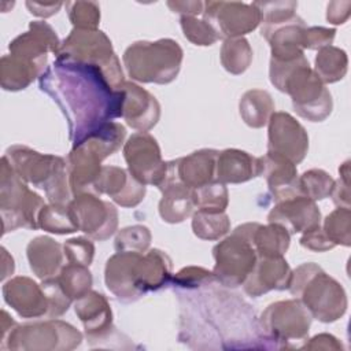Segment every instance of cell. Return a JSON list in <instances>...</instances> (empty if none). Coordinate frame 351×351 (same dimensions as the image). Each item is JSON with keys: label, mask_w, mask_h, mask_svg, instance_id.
<instances>
[{"label": "cell", "mask_w": 351, "mask_h": 351, "mask_svg": "<svg viewBox=\"0 0 351 351\" xmlns=\"http://www.w3.org/2000/svg\"><path fill=\"white\" fill-rule=\"evenodd\" d=\"M125 158L132 176L141 184L160 185L167 170V165L160 160L156 141L147 133L133 134L126 147Z\"/></svg>", "instance_id": "6"}, {"label": "cell", "mask_w": 351, "mask_h": 351, "mask_svg": "<svg viewBox=\"0 0 351 351\" xmlns=\"http://www.w3.org/2000/svg\"><path fill=\"white\" fill-rule=\"evenodd\" d=\"M298 185L299 191L307 195L310 199H322L330 193L333 181L322 170H311L303 174L300 181H298Z\"/></svg>", "instance_id": "21"}, {"label": "cell", "mask_w": 351, "mask_h": 351, "mask_svg": "<svg viewBox=\"0 0 351 351\" xmlns=\"http://www.w3.org/2000/svg\"><path fill=\"white\" fill-rule=\"evenodd\" d=\"M230 53H236L229 58V60L223 62L225 69L232 73H241L248 67L251 59V51L248 43L243 38L239 40H228L222 48V56H230Z\"/></svg>", "instance_id": "22"}, {"label": "cell", "mask_w": 351, "mask_h": 351, "mask_svg": "<svg viewBox=\"0 0 351 351\" xmlns=\"http://www.w3.org/2000/svg\"><path fill=\"white\" fill-rule=\"evenodd\" d=\"M217 151L203 149L193 152L191 156L177 160V174L188 188H199L208 184L214 176Z\"/></svg>", "instance_id": "14"}, {"label": "cell", "mask_w": 351, "mask_h": 351, "mask_svg": "<svg viewBox=\"0 0 351 351\" xmlns=\"http://www.w3.org/2000/svg\"><path fill=\"white\" fill-rule=\"evenodd\" d=\"M204 22L206 21H196L191 16L181 18V26L184 29L185 36H188L189 40L199 45H210L219 37L214 27Z\"/></svg>", "instance_id": "23"}, {"label": "cell", "mask_w": 351, "mask_h": 351, "mask_svg": "<svg viewBox=\"0 0 351 351\" xmlns=\"http://www.w3.org/2000/svg\"><path fill=\"white\" fill-rule=\"evenodd\" d=\"M111 88L99 66L62 55L41 80V89L53 96L69 119L74 145L103 128L108 119L121 117L123 93Z\"/></svg>", "instance_id": "1"}, {"label": "cell", "mask_w": 351, "mask_h": 351, "mask_svg": "<svg viewBox=\"0 0 351 351\" xmlns=\"http://www.w3.org/2000/svg\"><path fill=\"white\" fill-rule=\"evenodd\" d=\"M182 59V51L177 43L171 40H160L156 43H134L125 52V62H143L126 66L129 74L144 82L152 81V64H155L156 82L171 81L178 70Z\"/></svg>", "instance_id": "3"}, {"label": "cell", "mask_w": 351, "mask_h": 351, "mask_svg": "<svg viewBox=\"0 0 351 351\" xmlns=\"http://www.w3.org/2000/svg\"><path fill=\"white\" fill-rule=\"evenodd\" d=\"M259 174V159L247 152L226 149L218 156V178L223 182H243Z\"/></svg>", "instance_id": "15"}, {"label": "cell", "mask_w": 351, "mask_h": 351, "mask_svg": "<svg viewBox=\"0 0 351 351\" xmlns=\"http://www.w3.org/2000/svg\"><path fill=\"white\" fill-rule=\"evenodd\" d=\"M270 222L282 223L292 233L308 232L318 228L319 211L308 197L295 196L281 202L269 214Z\"/></svg>", "instance_id": "11"}, {"label": "cell", "mask_w": 351, "mask_h": 351, "mask_svg": "<svg viewBox=\"0 0 351 351\" xmlns=\"http://www.w3.org/2000/svg\"><path fill=\"white\" fill-rule=\"evenodd\" d=\"M335 36V30H328V29H308L304 30V47L308 48H315V47H321L325 45V43H330L332 38Z\"/></svg>", "instance_id": "25"}, {"label": "cell", "mask_w": 351, "mask_h": 351, "mask_svg": "<svg viewBox=\"0 0 351 351\" xmlns=\"http://www.w3.org/2000/svg\"><path fill=\"white\" fill-rule=\"evenodd\" d=\"M193 232L202 239H217L228 232L229 222L223 211L199 210L193 215Z\"/></svg>", "instance_id": "18"}, {"label": "cell", "mask_w": 351, "mask_h": 351, "mask_svg": "<svg viewBox=\"0 0 351 351\" xmlns=\"http://www.w3.org/2000/svg\"><path fill=\"white\" fill-rule=\"evenodd\" d=\"M97 192H106L122 206H134L144 196V184L119 167H104L95 182Z\"/></svg>", "instance_id": "12"}, {"label": "cell", "mask_w": 351, "mask_h": 351, "mask_svg": "<svg viewBox=\"0 0 351 351\" xmlns=\"http://www.w3.org/2000/svg\"><path fill=\"white\" fill-rule=\"evenodd\" d=\"M12 169L19 177L45 189L53 204H63L69 200L64 185V162L58 156L40 155L26 147L15 145L7 151ZM11 165V163H10Z\"/></svg>", "instance_id": "2"}, {"label": "cell", "mask_w": 351, "mask_h": 351, "mask_svg": "<svg viewBox=\"0 0 351 351\" xmlns=\"http://www.w3.org/2000/svg\"><path fill=\"white\" fill-rule=\"evenodd\" d=\"M40 226L53 233H70L77 230V226L71 218L70 210L62 204H53L51 207H43L40 211Z\"/></svg>", "instance_id": "20"}, {"label": "cell", "mask_w": 351, "mask_h": 351, "mask_svg": "<svg viewBox=\"0 0 351 351\" xmlns=\"http://www.w3.org/2000/svg\"><path fill=\"white\" fill-rule=\"evenodd\" d=\"M64 293L71 298H81L88 293V289L92 284V277L89 270L85 269V265H70L62 270V277L58 280Z\"/></svg>", "instance_id": "19"}, {"label": "cell", "mask_w": 351, "mask_h": 351, "mask_svg": "<svg viewBox=\"0 0 351 351\" xmlns=\"http://www.w3.org/2000/svg\"><path fill=\"white\" fill-rule=\"evenodd\" d=\"M241 237L234 234L214 248L217 261L215 276L226 285L241 282L252 271L255 266V251L252 248V230L245 232L244 226L236 229Z\"/></svg>", "instance_id": "5"}, {"label": "cell", "mask_w": 351, "mask_h": 351, "mask_svg": "<svg viewBox=\"0 0 351 351\" xmlns=\"http://www.w3.org/2000/svg\"><path fill=\"white\" fill-rule=\"evenodd\" d=\"M206 18L218 29V36L225 34L230 21L229 36H239L252 30L259 19L261 14L255 4L247 5L240 3H207Z\"/></svg>", "instance_id": "9"}, {"label": "cell", "mask_w": 351, "mask_h": 351, "mask_svg": "<svg viewBox=\"0 0 351 351\" xmlns=\"http://www.w3.org/2000/svg\"><path fill=\"white\" fill-rule=\"evenodd\" d=\"M64 250L70 261H77L78 265H89L93 256V245L85 239H73L64 244Z\"/></svg>", "instance_id": "24"}, {"label": "cell", "mask_w": 351, "mask_h": 351, "mask_svg": "<svg viewBox=\"0 0 351 351\" xmlns=\"http://www.w3.org/2000/svg\"><path fill=\"white\" fill-rule=\"evenodd\" d=\"M258 228L259 230H255L251 234L252 244H256L258 252L262 256H281L289 244L287 229L278 225Z\"/></svg>", "instance_id": "17"}, {"label": "cell", "mask_w": 351, "mask_h": 351, "mask_svg": "<svg viewBox=\"0 0 351 351\" xmlns=\"http://www.w3.org/2000/svg\"><path fill=\"white\" fill-rule=\"evenodd\" d=\"M43 206V200L19 182L15 170L7 165L3 158L1 167V217L3 233L16 229L18 226L37 228L36 213Z\"/></svg>", "instance_id": "4"}, {"label": "cell", "mask_w": 351, "mask_h": 351, "mask_svg": "<svg viewBox=\"0 0 351 351\" xmlns=\"http://www.w3.org/2000/svg\"><path fill=\"white\" fill-rule=\"evenodd\" d=\"M3 293L5 302L23 317L40 315L48 308L45 307V292L41 293L37 284L26 277L8 281L3 287Z\"/></svg>", "instance_id": "13"}, {"label": "cell", "mask_w": 351, "mask_h": 351, "mask_svg": "<svg viewBox=\"0 0 351 351\" xmlns=\"http://www.w3.org/2000/svg\"><path fill=\"white\" fill-rule=\"evenodd\" d=\"M43 241L45 254H41V251L33 243H30L27 247L30 267L41 278L51 276L53 271H56L62 262L60 245L48 237H43Z\"/></svg>", "instance_id": "16"}, {"label": "cell", "mask_w": 351, "mask_h": 351, "mask_svg": "<svg viewBox=\"0 0 351 351\" xmlns=\"http://www.w3.org/2000/svg\"><path fill=\"white\" fill-rule=\"evenodd\" d=\"M123 93L122 114L128 125L136 129H149L159 117V106L154 96L134 84H123L121 86Z\"/></svg>", "instance_id": "10"}, {"label": "cell", "mask_w": 351, "mask_h": 351, "mask_svg": "<svg viewBox=\"0 0 351 351\" xmlns=\"http://www.w3.org/2000/svg\"><path fill=\"white\" fill-rule=\"evenodd\" d=\"M69 210L77 229H81L95 239L103 240L112 234L115 229L117 211L111 204L95 196L85 195L78 196V199L75 197Z\"/></svg>", "instance_id": "7"}, {"label": "cell", "mask_w": 351, "mask_h": 351, "mask_svg": "<svg viewBox=\"0 0 351 351\" xmlns=\"http://www.w3.org/2000/svg\"><path fill=\"white\" fill-rule=\"evenodd\" d=\"M307 149V136L304 129L288 114H274L269 128V152L281 155L298 163Z\"/></svg>", "instance_id": "8"}]
</instances>
